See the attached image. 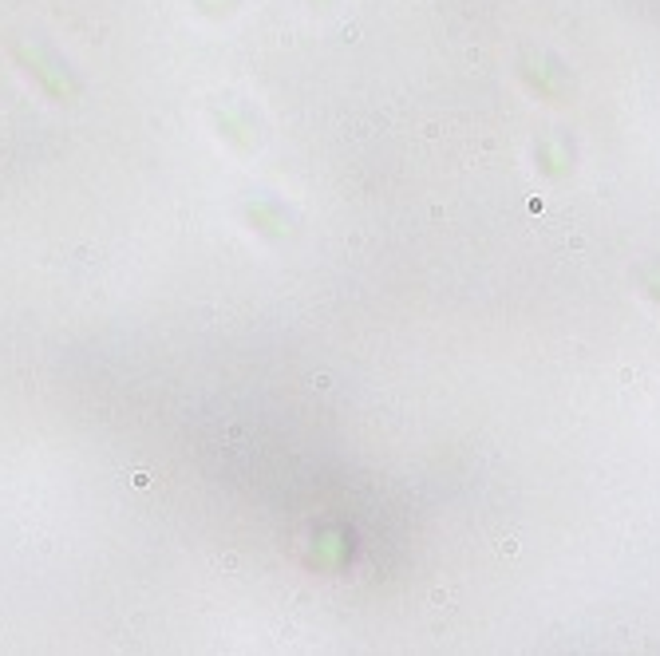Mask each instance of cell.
<instances>
[{
	"label": "cell",
	"instance_id": "3",
	"mask_svg": "<svg viewBox=\"0 0 660 656\" xmlns=\"http://www.w3.org/2000/svg\"><path fill=\"white\" fill-rule=\"evenodd\" d=\"M28 68L36 72V80L44 83V91H48V95H56V99H76V91H80V87H76V80H72L60 64H52V60H44V56H32V60H28Z\"/></svg>",
	"mask_w": 660,
	"mask_h": 656
},
{
	"label": "cell",
	"instance_id": "1",
	"mask_svg": "<svg viewBox=\"0 0 660 656\" xmlns=\"http://www.w3.org/2000/svg\"><path fill=\"white\" fill-rule=\"evenodd\" d=\"M534 159H538V170H542L546 178H566L570 166H574V143H570V135H566V131L542 135L538 147H534Z\"/></svg>",
	"mask_w": 660,
	"mask_h": 656
},
{
	"label": "cell",
	"instance_id": "2",
	"mask_svg": "<svg viewBox=\"0 0 660 656\" xmlns=\"http://www.w3.org/2000/svg\"><path fill=\"white\" fill-rule=\"evenodd\" d=\"M246 218H249V226H253L257 234H265V238H285V234H289V210H285L277 198H269V194H253V198H249Z\"/></svg>",
	"mask_w": 660,
	"mask_h": 656
},
{
	"label": "cell",
	"instance_id": "5",
	"mask_svg": "<svg viewBox=\"0 0 660 656\" xmlns=\"http://www.w3.org/2000/svg\"><path fill=\"white\" fill-rule=\"evenodd\" d=\"M641 285L649 289V297L660 301V265H645V269H641Z\"/></svg>",
	"mask_w": 660,
	"mask_h": 656
},
{
	"label": "cell",
	"instance_id": "4",
	"mask_svg": "<svg viewBox=\"0 0 660 656\" xmlns=\"http://www.w3.org/2000/svg\"><path fill=\"white\" fill-rule=\"evenodd\" d=\"M218 127H222V135H226L238 151H249V147L257 143V127H253V119H249L242 107H226V111H218Z\"/></svg>",
	"mask_w": 660,
	"mask_h": 656
}]
</instances>
